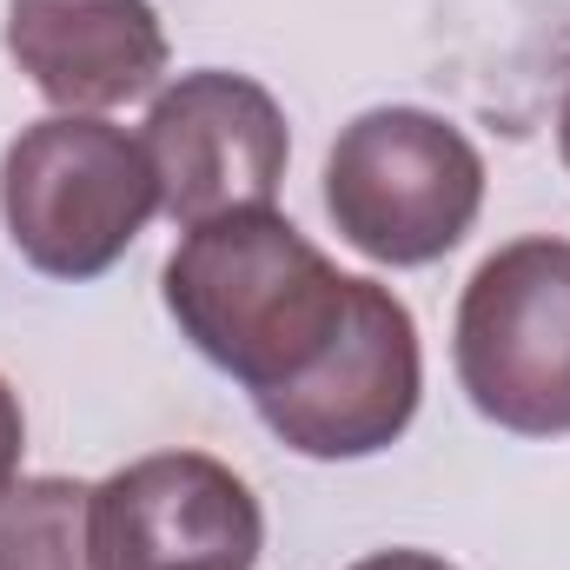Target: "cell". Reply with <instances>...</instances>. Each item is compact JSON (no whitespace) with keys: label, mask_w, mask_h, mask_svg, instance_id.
I'll return each instance as SVG.
<instances>
[{"label":"cell","mask_w":570,"mask_h":570,"mask_svg":"<svg viewBox=\"0 0 570 570\" xmlns=\"http://www.w3.org/2000/svg\"><path fill=\"white\" fill-rule=\"evenodd\" d=\"M159 285L193 352L253 399L318 365L352 298V279L273 206L186 226Z\"/></svg>","instance_id":"6da1fadb"},{"label":"cell","mask_w":570,"mask_h":570,"mask_svg":"<svg viewBox=\"0 0 570 570\" xmlns=\"http://www.w3.org/2000/svg\"><path fill=\"white\" fill-rule=\"evenodd\" d=\"M0 213L13 253L47 279H100L159 213L153 159L100 114H53L20 127L0 159Z\"/></svg>","instance_id":"7a4b0ae2"},{"label":"cell","mask_w":570,"mask_h":570,"mask_svg":"<svg viewBox=\"0 0 570 570\" xmlns=\"http://www.w3.org/2000/svg\"><path fill=\"white\" fill-rule=\"evenodd\" d=\"M484 159L425 107L358 114L325 159V213L338 239L379 266H431L478 226Z\"/></svg>","instance_id":"3957f363"},{"label":"cell","mask_w":570,"mask_h":570,"mask_svg":"<svg viewBox=\"0 0 570 570\" xmlns=\"http://www.w3.org/2000/svg\"><path fill=\"white\" fill-rule=\"evenodd\" d=\"M458 385L518 438L570 431V239L498 246L458 298Z\"/></svg>","instance_id":"277c9868"},{"label":"cell","mask_w":570,"mask_h":570,"mask_svg":"<svg viewBox=\"0 0 570 570\" xmlns=\"http://www.w3.org/2000/svg\"><path fill=\"white\" fill-rule=\"evenodd\" d=\"M419 392H425V358L405 298L379 279H352L345 318L318 352V365L253 405L298 458L338 464L399 444L419 419Z\"/></svg>","instance_id":"5b68a950"},{"label":"cell","mask_w":570,"mask_h":570,"mask_svg":"<svg viewBox=\"0 0 570 570\" xmlns=\"http://www.w3.org/2000/svg\"><path fill=\"white\" fill-rule=\"evenodd\" d=\"M94 570H253L266 518L253 484L206 451H153L87 498Z\"/></svg>","instance_id":"8992f818"},{"label":"cell","mask_w":570,"mask_h":570,"mask_svg":"<svg viewBox=\"0 0 570 570\" xmlns=\"http://www.w3.org/2000/svg\"><path fill=\"white\" fill-rule=\"evenodd\" d=\"M140 146L159 179V213H173L179 226H206L219 213L273 206L292 134L259 80L199 67L153 94Z\"/></svg>","instance_id":"52a82bcc"},{"label":"cell","mask_w":570,"mask_h":570,"mask_svg":"<svg viewBox=\"0 0 570 570\" xmlns=\"http://www.w3.org/2000/svg\"><path fill=\"white\" fill-rule=\"evenodd\" d=\"M7 53L60 114H107L159 87L166 27L153 0H13Z\"/></svg>","instance_id":"ba28073f"},{"label":"cell","mask_w":570,"mask_h":570,"mask_svg":"<svg viewBox=\"0 0 570 570\" xmlns=\"http://www.w3.org/2000/svg\"><path fill=\"white\" fill-rule=\"evenodd\" d=\"M80 478H20L0 498V570H94Z\"/></svg>","instance_id":"9c48e42d"},{"label":"cell","mask_w":570,"mask_h":570,"mask_svg":"<svg viewBox=\"0 0 570 570\" xmlns=\"http://www.w3.org/2000/svg\"><path fill=\"white\" fill-rule=\"evenodd\" d=\"M20 451H27V419H20V399H13V385L0 379V498L20 484Z\"/></svg>","instance_id":"30bf717a"},{"label":"cell","mask_w":570,"mask_h":570,"mask_svg":"<svg viewBox=\"0 0 570 570\" xmlns=\"http://www.w3.org/2000/svg\"><path fill=\"white\" fill-rule=\"evenodd\" d=\"M352 570H458V564H444L431 551H372V558H358Z\"/></svg>","instance_id":"8fae6325"},{"label":"cell","mask_w":570,"mask_h":570,"mask_svg":"<svg viewBox=\"0 0 570 570\" xmlns=\"http://www.w3.org/2000/svg\"><path fill=\"white\" fill-rule=\"evenodd\" d=\"M558 153H564V166H570V94H564V114H558Z\"/></svg>","instance_id":"7c38bea8"}]
</instances>
